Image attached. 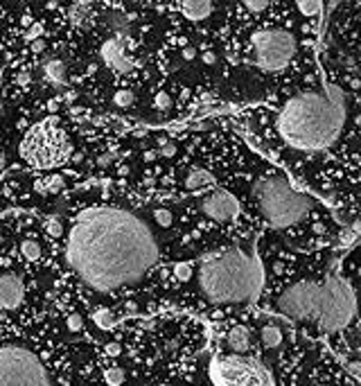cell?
I'll list each match as a JSON object with an SVG mask.
<instances>
[{"instance_id":"6da1fadb","label":"cell","mask_w":361,"mask_h":386,"mask_svg":"<svg viewBox=\"0 0 361 386\" xmlns=\"http://www.w3.org/2000/svg\"><path fill=\"white\" fill-rule=\"evenodd\" d=\"M163 258L156 233L140 212L93 206L77 212L65 237V267L97 294L135 287Z\"/></svg>"},{"instance_id":"7a4b0ae2","label":"cell","mask_w":361,"mask_h":386,"mask_svg":"<svg viewBox=\"0 0 361 386\" xmlns=\"http://www.w3.org/2000/svg\"><path fill=\"white\" fill-rule=\"evenodd\" d=\"M348 124V95L339 84L323 79L282 106L275 118V133L287 147L303 154H321L341 140Z\"/></svg>"},{"instance_id":"3957f363","label":"cell","mask_w":361,"mask_h":386,"mask_svg":"<svg viewBox=\"0 0 361 386\" xmlns=\"http://www.w3.org/2000/svg\"><path fill=\"white\" fill-rule=\"evenodd\" d=\"M273 310L321 334L350 328L357 316V294L345 278L330 273L321 278H298L273 298Z\"/></svg>"},{"instance_id":"277c9868","label":"cell","mask_w":361,"mask_h":386,"mask_svg":"<svg viewBox=\"0 0 361 386\" xmlns=\"http://www.w3.org/2000/svg\"><path fill=\"white\" fill-rule=\"evenodd\" d=\"M196 289L210 305H246L257 300L264 287V264L257 240L228 246L199 260Z\"/></svg>"},{"instance_id":"5b68a950","label":"cell","mask_w":361,"mask_h":386,"mask_svg":"<svg viewBox=\"0 0 361 386\" xmlns=\"http://www.w3.org/2000/svg\"><path fill=\"white\" fill-rule=\"evenodd\" d=\"M253 201L269 228H289L312 212L314 199L280 172H269L253 185Z\"/></svg>"},{"instance_id":"8992f818","label":"cell","mask_w":361,"mask_h":386,"mask_svg":"<svg viewBox=\"0 0 361 386\" xmlns=\"http://www.w3.org/2000/svg\"><path fill=\"white\" fill-rule=\"evenodd\" d=\"M18 151L27 165L36 167V170H54L70 158L73 145H70L65 131L59 127V120L45 118L32 129H27Z\"/></svg>"},{"instance_id":"52a82bcc","label":"cell","mask_w":361,"mask_h":386,"mask_svg":"<svg viewBox=\"0 0 361 386\" xmlns=\"http://www.w3.org/2000/svg\"><path fill=\"white\" fill-rule=\"evenodd\" d=\"M208 375L212 386H275L273 373L248 355H214Z\"/></svg>"},{"instance_id":"ba28073f","label":"cell","mask_w":361,"mask_h":386,"mask_svg":"<svg viewBox=\"0 0 361 386\" xmlns=\"http://www.w3.org/2000/svg\"><path fill=\"white\" fill-rule=\"evenodd\" d=\"M0 386H54V382L34 350L0 346Z\"/></svg>"},{"instance_id":"9c48e42d","label":"cell","mask_w":361,"mask_h":386,"mask_svg":"<svg viewBox=\"0 0 361 386\" xmlns=\"http://www.w3.org/2000/svg\"><path fill=\"white\" fill-rule=\"evenodd\" d=\"M296 36L282 27L260 30L251 36V54L262 70L278 72L284 70L296 57Z\"/></svg>"},{"instance_id":"30bf717a","label":"cell","mask_w":361,"mask_h":386,"mask_svg":"<svg viewBox=\"0 0 361 386\" xmlns=\"http://www.w3.org/2000/svg\"><path fill=\"white\" fill-rule=\"evenodd\" d=\"M199 210L203 212L208 219L219 221V224H228V221L237 219V215H240V201H237V197L231 194L228 190L217 188L201 199Z\"/></svg>"},{"instance_id":"8fae6325","label":"cell","mask_w":361,"mask_h":386,"mask_svg":"<svg viewBox=\"0 0 361 386\" xmlns=\"http://www.w3.org/2000/svg\"><path fill=\"white\" fill-rule=\"evenodd\" d=\"M100 57L104 61V66H109L113 72L118 75H129L131 70L135 68V61L126 54V48H124V39L120 36H111L102 43L100 48Z\"/></svg>"},{"instance_id":"7c38bea8","label":"cell","mask_w":361,"mask_h":386,"mask_svg":"<svg viewBox=\"0 0 361 386\" xmlns=\"http://www.w3.org/2000/svg\"><path fill=\"white\" fill-rule=\"evenodd\" d=\"M25 298V285L18 273H3L0 276V310H18Z\"/></svg>"},{"instance_id":"4fadbf2b","label":"cell","mask_w":361,"mask_h":386,"mask_svg":"<svg viewBox=\"0 0 361 386\" xmlns=\"http://www.w3.org/2000/svg\"><path fill=\"white\" fill-rule=\"evenodd\" d=\"M226 346L233 350V355H246L251 350V332L244 325H235L226 334Z\"/></svg>"},{"instance_id":"5bb4252c","label":"cell","mask_w":361,"mask_h":386,"mask_svg":"<svg viewBox=\"0 0 361 386\" xmlns=\"http://www.w3.org/2000/svg\"><path fill=\"white\" fill-rule=\"evenodd\" d=\"M68 16H70V23L75 27H91L95 23V9H93L91 3H73V7L68 9Z\"/></svg>"},{"instance_id":"9a60e30c","label":"cell","mask_w":361,"mask_h":386,"mask_svg":"<svg viewBox=\"0 0 361 386\" xmlns=\"http://www.w3.org/2000/svg\"><path fill=\"white\" fill-rule=\"evenodd\" d=\"M179 12L187 21H205V18L212 14V5L205 3V0H185L179 5Z\"/></svg>"},{"instance_id":"2e32d148","label":"cell","mask_w":361,"mask_h":386,"mask_svg":"<svg viewBox=\"0 0 361 386\" xmlns=\"http://www.w3.org/2000/svg\"><path fill=\"white\" fill-rule=\"evenodd\" d=\"M217 183V179H214L212 172L208 170H192L190 174L185 176V181H183V185H185V190H190V192H194V190H205V188H212V185Z\"/></svg>"},{"instance_id":"e0dca14e","label":"cell","mask_w":361,"mask_h":386,"mask_svg":"<svg viewBox=\"0 0 361 386\" xmlns=\"http://www.w3.org/2000/svg\"><path fill=\"white\" fill-rule=\"evenodd\" d=\"M43 77L54 86H65L68 77H65V63L61 59H48L43 63Z\"/></svg>"},{"instance_id":"ac0fdd59","label":"cell","mask_w":361,"mask_h":386,"mask_svg":"<svg viewBox=\"0 0 361 386\" xmlns=\"http://www.w3.org/2000/svg\"><path fill=\"white\" fill-rule=\"evenodd\" d=\"M106 25L111 27V30L115 32V36H124V34H129V16H126L124 12H118V9H111L109 14H106Z\"/></svg>"},{"instance_id":"d6986e66","label":"cell","mask_w":361,"mask_h":386,"mask_svg":"<svg viewBox=\"0 0 361 386\" xmlns=\"http://www.w3.org/2000/svg\"><path fill=\"white\" fill-rule=\"evenodd\" d=\"M260 339H262V343H264L266 348H280L282 346V330L278 328V325H273V323H269V325H264V328L260 330Z\"/></svg>"},{"instance_id":"ffe728a7","label":"cell","mask_w":361,"mask_h":386,"mask_svg":"<svg viewBox=\"0 0 361 386\" xmlns=\"http://www.w3.org/2000/svg\"><path fill=\"white\" fill-rule=\"evenodd\" d=\"M21 255L27 260V262H36V260H41V255H43V249H41V244L36 240L27 237V240L21 242Z\"/></svg>"},{"instance_id":"44dd1931","label":"cell","mask_w":361,"mask_h":386,"mask_svg":"<svg viewBox=\"0 0 361 386\" xmlns=\"http://www.w3.org/2000/svg\"><path fill=\"white\" fill-rule=\"evenodd\" d=\"M93 321H95L97 328H102V330H111L118 325V316H115L111 310H97L95 314H93Z\"/></svg>"},{"instance_id":"7402d4cb","label":"cell","mask_w":361,"mask_h":386,"mask_svg":"<svg viewBox=\"0 0 361 386\" xmlns=\"http://www.w3.org/2000/svg\"><path fill=\"white\" fill-rule=\"evenodd\" d=\"M296 7H298V12L307 18L318 16V14L323 12V3H318V0H298Z\"/></svg>"},{"instance_id":"603a6c76","label":"cell","mask_w":361,"mask_h":386,"mask_svg":"<svg viewBox=\"0 0 361 386\" xmlns=\"http://www.w3.org/2000/svg\"><path fill=\"white\" fill-rule=\"evenodd\" d=\"M124 379H126V375H124V370H122L120 366H111V368L104 370V382L109 386H122L124 384Z\"/></svg>"},{"instance_id":"cb8c5ba5","label":"cell","mask_w":361,"mask_h":386,"mask_svg":"<svg viewBox=\"0 0 361 386\" xmlns=\"http://www.w3.org/2000/svg\"><path fill=\"white\" fill-rule=\"evenodd\" d=\"M174 276H176V280L187 282L192 276H194V269H192L190 262H179V264H174Z\"/></svg>"},{"instance_id":"d4e9b609","label":"cell","mask_w":361,"mask_h":386,"mask_svg":"<svg viewBox=\"0 0 361 386\" xmlns=\"http://www.w3.org/2000/svg\"><path fill=\"white\" fill-rule=\"evenodd\" d=\"M113 102H115V106H120V109H126V106H131L135 102V95L131 91H126V88H122V91H118L113 95Z\"/></svg>"},{"instance_id":"484cf974","label":"cell","mask_w":361,"mask_h":386,"mask_svg":"<svg viewBox=\"0 0 361 386\" xmlns=\"http://www.w3.org/2000/svg\"><path fill=\"white\" fill-rule=\"evenodd\" d=\"M36 188H39V190H48V192H57V190L63 188V179H61L59 174H57V176H50V179L41 181Z\"/></svg>"},{"instance_id":"4316f807","label":"cell","mask_w":361,"mask_h":386,"mask_svg":"<svg viewBox=\"0 0 361 386\" xmlns=\"http://www.w3.org/2000/svg\"><path fill=\"white\" fill-rule=\"evenodd\" d=\"M154 217H156V224L158 226H163V228H170L172 226V212L167 210V208H156V210H154Z\"/></svg>"},{"instance_id":"83f0119b","label":"cell","mask_w":361,"mask_h":386,"mask_svg":"<svg viewBox=\"0 0 361 386\" xmlns=\"http://www.w3.org/2000/svg\"><path fill=\"white\" fill-rule=\"evenodd\" d=\"M45 230H48L50 237H63V224H61V219H57V217H50L45 221Z\"/></svg>"},{"instance_id":"f1b7e54d","label":"cell","mask_w":361,"mask_h":386,"mask_svg":"<svg viewBox=\"0 0 361 386\" xmlns=\"http://www.w3.org/2000/svg\"><path fill=\"white\" fill-rule=\"evenodd\" d=\"M154 106H156L158 111H167L172 106V97H170V93H165V91H161V93H156V97H154Z\"/></svg>"},{"instance_id":"f546056e","label":"cell","mask_w":361,"mask_h":386,"mask_svg":"<svg viewBox=\"0 0 361 386\" xmlns=\"http://www.w3.org/2000/svg\"><path fill=\"white\" fill-rule=\"evenodd\" d=\"M65 325H68L70 332H82V330H84V319H82V314L73 312V314L68 316V321H65Z\"/></svg>"},{"instance_id":"4dcf8cb0","label":"cell","mask_w":361,"mask_h":386,"mask_svg":"<svg viewBox=\"0 0 361 386\" xmlns=\"http://www.w3.org/2000/svg\"><path fill=\"white\" fill-rule=\"evenodd\" d=\"M244 9H248V12H253V14H260V12H264V9H269V3H266V0H246V3H244Z\"/></svg>"},{"instance_id":"1f68e13d","label":"cell","mask_w":361,"mask_h":386,"mask_svg":"<svg viewBox=\"0 0 361 386\" xmlns=\"http://www.w3.org/2000/svg\"><path fill=\"white\" fill-rule=\"evenodd\" d=\"M41 34H43V25H41V23H34V25L30 27V30H27V34H25V39L30 41H36V39H41Z\"/></svg>"},{"instance_id":"d6a6232c","label":"cell","mask_w":361,"mask_h":386,"mask_svg":"<svg viewBox=\"0 0 361 386\" xmlns=\"http://www.w3.org/2000/svg\"><path fill=\"white\" fill-rule=\"evenodd\" d=\"M161 156H165V158H174V156H176V145H174V142L167 140L165 145H161Z\"/></svg>"},{"instance_id":"836d02e7","label":"cell","mask_w":361,"mask_h":386,"mask_svg":"<svg viewBox=\"0 0 361 386\" xmlns=\"http://www.w3.org/2000/svg\"><path fill=\"white\" fill-rule=\"evenodd\" d=\"M106 355L109 357H120L122 355V346L120 343H109V346H106Z\"/></svg>"},{"instance_id":"e575fe53","label":"cell","mask_w":361,"mask_h":386,"mask_svg":"<svg viewBox=\"0 0 361 386\" xmlns=\"http://www.w3.org/2000/svg\"><path fill=\"white\" fill-rule=\"evenodd\" d=\"M30 82H32L30 72H18V75H16V84H18V86H27Z\"/></svg>"},{"instance_id":"d590c367","label":"cell","mask_w":361,"mask_h":386,"mask_svg":"<svg viewBox=\"0 0 361 386\" xmlns=\"http://www.w3.org/2000/svg\"><path fill=\"white\" fill-rule=\"evenodd\" d=\"M43 50H45V41H43V39L32 41V52H36V54H39V52H43Z\"/></svg>"},{"instance_id":"8d00e7d4","label":"cell","mask_w":361,"mask_h":386,"mask_svg":"<svg viewBox=\"0 0 361 386\" xmlns=\"http://www.w3.org/2000/svg\"><path fill=\"white\" fill-rule=\"evenodd\" d=\"M113 161H115V154H104L97 158V165H111Z\"/></svg>"},{"instance_id":"74e56055","label":"cell","mask_w":361,"mask_h":386,"mask_svg":"<svg viewBox=\"0 0 361 386\" xmlns=\"http://www.w3.org/2000/svg\"><path fill=\"white\" fill-rule=\"evenodd\" d=\"M201 59H203V63H208V66H212V63L217 61V57H214V52H203V54H201Z\"/></svg>"},{"instance_id":"f35d334b","label":"cell","mask_w":361,"mask_h":386,"mask_svg":"<svg viewBox=\"0 0 361 386\" xmlns=\"http://www.w3.org/2000/svg\"><path fill=\"white\" fill-rule=\"evenodd\" d=\"M194 57H196L194 48H183V59H185V61H192Z\"/></svg>"},{"instance_id":"ab89813d","label":"cell","mask_w":361,"mask_h":386,"mask_svg":"<svg viewBox=\"0 0 361 386\" xmlns=\"http://www.w3.org/2000/svg\"><path fill=\"white\" fill-rule=\"evenodd\" d=\"M142 158H145V161H147V163H152L154 158H156V151H145V154H142Z\"/></svg>"},{"instance_id":"60d3db41","label":"cell","mask_w":361,"mask_h":386,"mask_svg":"<svg viewBox=\"0 0 361 386\" xmlns=\"http://www.w3.org/2000/svg\"><path fill=\"white\" fill-rule=\"evenodd\" d=\"M65 100H68V102H75V100H77V93H75V91H68V93H65Z\"/></svg>"},{"instance_id":"b9f144b4","label":"cell","mask_w":361,"mask_h":386,"mask_svg":"<svg viewBox=\"0 0 361 386\" xmlns=\"http://www.w3.org/2000/svg\"><path fill=\"white\" fill-rule=\"evenodd\" d=\"M5 165H7V156H5L3 151H0V172L5 170Z\"/></svg>"},{"instance_id":"7bdbcfd3","label":"cell","mask_w":361,"mask_h":386,"mask_svg":"<svg viewBox=\"0 0 361 386\" xmlns=\"http://www.w3.org/2000/svg\"><path fill=\"white\" fill-rule=\"evenodd\" d=\"M48 109H50V111H57V100H50V102H48Z\"/></svg>"},{"instance_id":"ee69618b","label":"cell","mask_w":361,"mask_h":386,"mask_svg":"<svg viewBox=\"0 0 361 386\" xmlns=\"http://www.w3.org/2000/svg\"><path fill=\"white\" fill-rule=\"evenodd\" d=\"M323 230H325V226L323 224H314V233H323Z\"/></svg>"},{"instance_id":"f6af8a7d","label":"cell","mask_w":361,"mask_h":386,"mask_svg":"<svg viewBox=\"0 0 361 386\" xmlns=\"http://www.w3.org/2000/svg\"><path fill=\"white\" fill-rule=\"evenodd\" d=\"M158 386H172V384H158Z\"/></svg>"},{"instance_id":"bcb514c9","label":"cell","mask_w":361,"mask_h":386,"mask_svg":"<svg viewBox=\"0 0 361 386\" xmlns=\"http://www.w3.org/2000/svg\"><path fill=\"white\" fill-rule=\"evenodd\" d=\"M0 244H3V235H0Z\"/></svg>"}]
</instances>
